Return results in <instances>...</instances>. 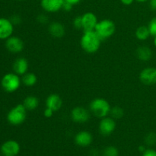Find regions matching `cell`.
<instances>
[{
    "mask_svg": "<svg viewBox=\"0 0 156 156\" xmlns=\"http://www.w3.org/2000/svg\"><path fill=\"white\" fill-rule=\"evenodd\" d=\"M101 39L94 30L84 32L80 41L82 50L88 53H94L99 50Z\"/></svg>",
    "mask_w": 156,
    "mask_h": 156,
    "instance_id": "obj_1",
    "label": "cell"
},
{
    "mask_svg": "<svg viewBox=\"0 0 156 156\" xmlns=\"http://www.w3.org/2000/svg\"><path fill=\"white\" fill-rule=\"evenodd\" d=\"M91 114L98 118H104L108 117L111 111V105L109 102L104 98H98L91 101L89 105Z\"/></svg>",
    "mask_w": 156,
    "mask_h": 156,
    "instance_id": "obj_2",
    "label": "cell"
},
{
    "mask_svg": "<svg viewBox=\"0 0 156 156\" xmlns=\"http://www.w3.org/2000/svg\"><path fill=\"white\" fill-rule=\"evenodd\" d=\"M96 32L101 41L111 37L116 31V25L113 21L110 19H104L98 21L94 28Z\"/></svg>",
    "mask_w": 156,
    "mask_h": 156,
    "instance_id": "obj_3",
    "label": "cell"
},
{
    "mask_svg": "<svg viewBox=\"0 0 156 156\" xmlns=\"http://www.w3.org/2000/svg\"><path fill=\"white\" fill-rule=\"evenodd\" d=\"M27 117V109L24 105H18L10 110L7 114V120L13 126H18L24 123Z\"/></svg>",
    "mask_w": 156,
    "mask_h": 156,
    "instance_id": "obj_4",
    "label": "cell"
},
{
    "mask_svg": "<svg viewBox=\"0 0 156 156\" xmlns=\"http://www.w3.org/2000/svg\"><path fill=\"white\" fill-rule=\"evenodd\" d=\"M21 82V79L16 73H8L2 79L1 85L6 92L12 93L19 88Z\"/></svg>",
    "mask_w": 156,
    "mask_h": 156,
    "instance_id": "obj_5",
    "label": "cell"
},
{
    "mask_svg": "<svg viewBox=\"0 0 156 156\" xmlns=\"http://www.w3.org/2000/svg\"><path fill=\"white\" fill-rule=\"evenodd\" d=\"M116 121L111 117H105L101 118L99 123V132L103 136H109L115 130Z\"/></svg>",
    "mask_w": 156,
    "mask_h": 156,
    "instance_id": "obj_6",
    "label": "cell"
},
{
    "mask_svg": "<svg viewBox=\"0 0 156 156\" xmlns=\"http://www.w3.org/2000/svg\"><path fill=\"white\" fill-rule=\"evenodd\" d=\"M72 120L78 123H85L89 120L90 113L82 107H76L71 111Z\"/></svg>",
    "mask_w": 156,
    "mask_h": 156,
    "instance_id": "obj_7",
    "label": "cell"
},
{
    "mask_svg": "<svg viewBox=\"0 0 156 156\" xmlns=\"http://www.w3.org/2000/svg\"><path fill=\"white\" fill-rule=\"evenodd\" d=\"M20 149L19 143L15 140H8L1 146V152L4 156H16Z\"/></svg>",
    "mask_w": 156,
    "mask_h": 156,
    "instance_id": "obj_8",
    "label": "cell"
},
{
    "mask_svg": "<svg viewBox=\"0 0 156 156\" xmlns=\"http://www.w3.org/2000/svg\"><path fill=\"white\" fill-rule=\"evenodd\" d=\"M24 47V42L18 37L11 36L5 41V47L10 53H18L23 50Z\"/></svg>",
    "mask_w": 156,
    "mask_h": 156,
    "instance_id": "obj_9",
    "label": "cell"
},
{
    "mask_svg": "<svg viewBox=\"0 0 156 156\" xmlns=\"http://www.w3.org/2000/svg\"><path fill=\"white\" fill-rule=\"evenodd\" d=\"M82 29L84 32L94 30L98 22V18L92 12H86L82 15Z\"/></svg>",
    "mask_w": 156,
    "mask_h": 156,
    "instance_id": "obj_10",
    "label": "cell"
},
{
    "mask_svg": "<svg viewBox=\"0 0 156 156\" xmlns=\"http://www.w3.org/2000/svg\"><path fill=\"white\" fill-rule=\"evenodd\" d=\"M140 79L143 84L146 85H152L156 84V70L155 68L148 67L141 71Z\"/></svg>",
    "mask_w": 156,
    "mask_h": 156,
    "instance_id": "obj_11",
    "label": "cell"
},
{
    "mask_svg": "<svg viewBox=\"0 0 156 156\" xmlns=\"http://www.w3.org/2000/svg\"><path fill=\"white\" fill-rule=\"evenodd\" d=\"M14 31V24L10 19L0 18V40H6L12 36Z\"/></svg>",
    "mask_w": 156,
    "mask_h": 156,
    "instance_id": "obj_12",
    "label": "cell"
},
{
    "mask_svg": "<svg viewBox=\"0 0 156 156\" xmlns=\"http://www.w3.org/2000/svg\"><path fill=\"white\" fill-rule=\"evenodd\" d=\"M63 2L64 0H41V5L46 12L53 13L62 9Z\"/></svg>",
    "mask_w": 156,
    "mask_h": 156,
    "instance_id": "obj_13",
    "label": "cell"
},
{
    "mask_svg": "<svg viewBox=\"0 0 156 156\" xmlns=\"http://www.w3.org/2000/svg\"><path fill=\"white\" fill-rule=\"evenodd\" d=\"M92 135L88 131H81L75 136V142L76 145L82 147H87L92 143Z\"/></svg>",
    "mask_w": 156,
    "mask_h": 156,
    "instance_id": "obj_14",
    "label": "cell"
},
{
    "mask_svg": "<svg viewBox=\"0 0 156 156\" xmlns=\"http://www.w3.org/2000/svg\"><path fill=\"white\" fill-rule=\"evenodd\" d=\"M62 100L57 94H51L46 99V108H50L53 111H57L62 108Z\"/></svg>",
    "mask_w": 156,
    "mask_h": 156,
    "instance_id": "obj_15",
    "label": "cell"
},
{
    "mask_svg": "<svg viewBox=\"0 0 156 156\" xmlns=\"http://www.w3.org/2000/svg\"><path fill=\"white\" fill-rule=\"evenodd\" d=\"M28 62L24 57H19L14 62L13 70L15 73L18 76H23L27 73L28 70Z\"/></svg>",
    "mask_w": 156,
    "mask_h": 156,
    "instance_id": "obj_16",
    "label": "cell"
},
{
    "mask_svg": "<svg viewBox=\"0 0 156 156\" xmlns=\"http://www.w3.org/2000/svg\"><path fill=\"white\" fill-rule=\"evenodd\" d=\"M49 33L55 38H61L65 35L66 29L64 26L58 21H54L49 25Z\"/></svg>",
    "mask_w": 156,
    "mask_h": 156,
    "instance_id": "obj_17",
    "label": "cell"
},
{
    "mask_svg": "<svg viewBox=\"0 0 156 156\" xmlns=\"http://www.w3.org/2000/svg\"><path fill=\"white\" fill-rule=\"evenodd\" d=\"M136 56L140 60L147 62L151 59L152 56V52L147 46H141L136 50Z\"/></svg>",
    "mask_w": 156,
    "mask_h": 156,
    "instance_id": "obj_18",
    "label": "cell"
},
{
    "mask_svg": "<svg viewBox=\"0 0 156 156\" xmlns=\"http://www.w3.org/2000/svg\"><path fill=\"white\" fill-rule=\"evenodd\" d=\"M23 105L25 107L27 111H34L37 108L39 105V100L35 96L29 95L24 98Z\"/></svg>",
    "mask_w": 156,
    "mask_h": 156,
    "instance_id": "obj_19",
    "label": "cell"
},
{
    "mask_svg": "<svg viewBox=\"0 0 156 156\" xmlns=\"http://www.w3.org/2000/svg\"><path fill=\"white\" fill-rule=\"evenodd\" d=\"M21 82L26 86L31 87L34 86L37 83V76L34 73H27L24 75H23Z\"/></svg>",
    "mask_w": 156,
    "mask_h": 156,
    "instance_id": "obj_20",
    "label": "cell"
},
{
    "mask_svg": "<svg viewBox=\"0 0 156 156\" xmlns=\"http://www.w3.org/2000/svg\"><path fill=\"white\" fill-rule=\"evenodd\" d=\"M151 36L148 26H140L136 30V37L140 41H146Z\"/></svg>",
    "mask_w": 156,
    "mask_h": 156,
    "instance_id": "obj_21",
    "label": "cell"
},
{
    "mask_svg": "<svg viewBox=\"0 0 156 156\" xmlns=\"http://www.w3.org/2000/svg\"><path fill=\"white\" fill-rule=\"evenodd\" d=\"M110 114H111V117L114 118V120H118V119L123 117L124 112H123V110L120 107L115 106L114 108H111Z\"/></svg>",
    "mask_w": 156,
    "mask_h": 156,
    "instance_id": "obj_22",
    "label": "cell"
},
{
    "mask_svg": "<svg viewBox=\"0 0 156 156\" xmlns=\"http://www.w3.org/2000/svg\"><path fill=\"white\" fill-rule=\"evenodd\" d=\"M118 150L114 146H108L104 150V156H118Z\"/></svg>",
    "mask_w": 156,
    "mask_h": 156,
    "instance_id": "obj_23",
    "label": "cell"
},
{
    "mask_svg": "<svg viewBox=\"0 0 156 156\" xmlns=\"http://www.w3.org/2000/svg\"><path fill=\"white\" fill-rule=\"evenodd\" d=\"M148 28L150 32L151 36L154 37H156V17L150 20L149 25H148Z\"/></svg>",
    "mask_w": 156,
    "mask_h": 156,
    "instance_id": "obj_24",
    "label": "cell"
},
{
    "mask_svg": "<svg viewBox=\"0 0 156 156\" xmlns=\"http://www.w3.org/2000/svg\"><path fill=\"white\" fill-rule=\"evenodd\" d=\"M146 143L149 146H154L156 143V133H150L146 137Z\"/></svg>",
    "mask_w": 156,
    "mask_h": 156,
    "instance_id": "obj_25",
    "label": "cell"
},
{
    "mask_svg": "<svg viewBox=\"0 0 156 156\" xmlns=\"http://www.w3.org/2000/svg\"><path fill=\"white\" fill-rule=\"evenodd\" d=\"M73 25L76 29H82V16H77L73 20Z\"/></svg>",
    "mask_w": 156,
    "mask_h": 156,
    "instance_id": "obj_26",
    "label": "cell"
},
{
    "mask_svg": "<svg viewBox=\"0 0 156 156\" xmlns=\"http://www.w3.org/2000/svg\"><path fill=\"white\" fill-rule=\"evenodd\" d=\"M10 21H12V23L13 24H19L21 22V18L19 15H14L11 17Z\"/></svg>",
    "mask_w": 156,
    "mask_h": 156,
    "instance_id": "obj_27",
    "label": "cell"
},
{
    "mask_svg": "<svg viewBox=\"0 0 156 156\" xmlns=\"http://www.w3.org/2000/svg\"><path fill=\"white\" fill-rule=\"evenodd\" d=\"M49 21L48 18L46 15H44V14H41L37 16V21L41 24H47V21Z\"/></svg>",
    "mask_w": 156,
    "mask_h": 156,
    "instance_id": "obj_28",
    "label": "cell"
},
{
    "mask_svg": "<svg viewBox=\"0 0 156 156\" xmlns=\"http://www.w3.org/2000/svg\"><path fill=\"white\" fill-rule=\"evenodd\" d=\"M53 112H54V111H53L52 109H50V108H46V109L44 110V117H47V118H50L51 117H53Z\"/></svg>",
    "mask_w": 156,
    "mask_h": 156,
    "instance_id": "obj_29",
    "label": "cell"
},
{
    "mask_svg": "<svg viewBox=\"0 0 156 156\" xmlns=\"http://www.w3.org/2000/svg\"><path fill=\"white\" fill-rule=\"evenodd\" d=\"M143 156H156V151L152 149H146V151L143 152Z\"/></svg>",
    "mask_w": 156,
    "mask_h": 156,
    "instance_id": "obj_30",
    "label": "cell"
},
{
    "mask_svg": "<svg viewBox=\"0 0 156 156\" xmlns=\"http://www.w3.org/2000/svg\"><path fill=\"white\" fill-rule=\"evenodd\" d=\"M73 5H71L70 3L67 2H66L65 0H64L62 9H63V10L66 11V12H70V11L72 10V9H73Z\"/></svg>",
    "mask_w": 156,
    "mask_h": 156,
    "instance_id": "obj_31",
    "label": "cell"
},
{
    "mask_svg": "<svg viewBox=\"0 0 156 156\" xmlns=\"http://www.w3.org/2000/svg\"><path fill=\"white\" fill-rule=\"evenodd\" d=\"M149 7L152 11L156 12V0H149Z\"/></svg>",
    "mask_w": 156,
    "mask_h": 156,
    "instance_id": "obj_32",
    "label": "cell"
},
{
    "mask_svg": "<svg viewBox=\"0 0 156 156\" xmlns=\"http://www.w3.org/2000/svg\"><path fill=\"white\" fill-rule=\"evenodd\" d=\"M134 1L135 0H120V2L123 5H132Z\"/></svg>",
    "mask_w": 156,
    "mask_h": 156,
    "instance_id": "obj_33",
    "label": "cell"
},
{
    "mask_svg": "<svg viewBox=\"0 0 156 156\" xmlns=\"http://www.w3.org/2000/svg\"><path fill=\"white\" fill-rule=\"evenodd\" d=\"M65 1L70 3V4L73 5H76L79 4V3L80 2L81 0H65Z\"/></svg>",
    "mask_w": 156,
    "mask_h": 156,
    "instance_id": "obj_34",
    "label": "cell"
},
{
    "mask_svg": "<svg viewBox=\"0 0 156 156\" xmlns=\"http://www.w3.org/2000/svg\"><path fill=\"white\" fill-rule=\"evenodd\" d=\"M139 150H140V152H144L145 151H146V148H145L144 146H140V147H139Z\"/></svg>",
    "mask_w": 156,
    "mask_h": 156,
    "instance_id": "obj_35",
    "label": "cell"
},
{
    "mask_svg": "<svg viewBox=\"0 0 156 156\" xmlns=\"http://www.w3.org/2000/svg\"><path fill=\"white\" fill-rule=\"evenodd\" d=\"M135 1L138 2H147L148 0H135Z\"/></svg>",
    "mask_w": 156,
    "mask_h": 156,
    "instance_id": "obj_36",
    "label": "cell"
},
{
    "mask_svg": "<svg viewBox=\"0 0 156 156\" xmlns=\"http://www.w3.org/2000/svg\"><path fill=\"white\" fill-rule=\"evenodd\" d=\"M154 45L156 47V37H155V38H154Z\"/></svg>",
    "mask_w": 156,
    "mask_h": 156,
    "instance_id": "obj_37",
    "label": "cell"
},
{
    "mask_svg": "<svg viewBox=\"0 0 156 156\" xmlns=\"http://www.w3.org/2000/svg\"><path fill=\"white\" fill-rule=\"evenodd\" d=\"M18 1H23V0H18Z\"/></svg>",
    "mask_w": 156,
    "mask_h": 156,
    "instance_id": "obj_38",
    "label": "cell"
},
{
    "mask_svg": "<svg viewBox=\"0 0 156 156\" xmlns=\"http://www.w3.org/2000/svg\"><path fill=\"white\" fill-rule=\"evenodd\" d=\"M155 70H156V67H155Z\"/></svg>",
    "mask_w": 156,
    "mask_h": 156,
    "instance_id": "obj_39",
    "label": "cell"
}]
</instances>
